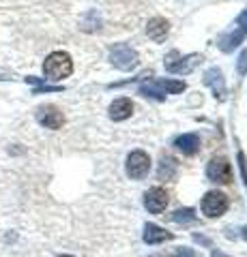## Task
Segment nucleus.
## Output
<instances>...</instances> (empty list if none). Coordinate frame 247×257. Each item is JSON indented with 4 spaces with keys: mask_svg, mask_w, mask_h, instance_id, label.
Returning a JSON list of instances; mask_svg holds the SVG:
<instances>
[{
    "mask_svg": "<svg viewBox=\"0 0 247 257\" xmlns=\"http://www.w3.org/2000/svg\"><path fill=\"white\" fill-rule=\"evenodd\" d=\"M43 73H45V79L60 82V79H65L73 73V60H71V56L67 52H52L43 62Z\"/></svg>",
    "mask_w": 247,
    "mask_h": 257,
    "instance_id": "1",
    "label": "nucleus"
},
{
    "mask_svg": "<svg viewBox=\"0 0 247 257\" xmlns=\"http://www.w3.org/2000/svg\"><path fill=\"white\" fill-rule=\"evenodd\" d=\"M110 62L121 71H133L138 67L140 58L133 47H129L127 43H116L114 47H110Z\"/></svg>",
    "mask_w": 247,
    "mask_h": 257,
    "instance_id": "2",
    "label": "nucleus"
},
{
    "mask_svg": "<svg viewBox=\"0 0 247 257\" xmlns=\"http://www.w3.org/2000/svg\"><path fill=\"white\" fill-rule=\"evenodd\" d=\"M150 170V159L144 150H133L129 157H127V176L133 180L144 178Z\"/></svg>",
    "mask_w": 247,
    "mask_h": 257,
    "instance_id": "3",
    "label": "nucleus"
},
{
    "mask_svg": "<svg viewBox=\"0 0 247 257\" xmlns=\"http://www.w3.org/2000/svg\"><path fill=\"white\" fill-rule=\"evenodd\" d=\"M206 176H209L211 182H219V184H228L232 180V167H230L228 159L224 157H215L209 161L206 165Z\"/></svg>",
    "mask_w": 247,
    "mask_h": 257,
    "instance_id": "4",
    "label": "nucleus"
},
{
    "mask_svg": "<svg viewBox=\"0 0 247 257\" xmlns=\"http://www.w3.org/2000/svg\"><path fill=\"white\" fill-rule=\"evenodd\" d=\"M228 210V197L219 191H209L202 197V212L209 216V219H215V216H221Z\"/></svg>",
    "mask_w": 247,
    "mask_h": 257,
    "instance_id": "5",
    "label": "nucleus"
},
{
    "mask_svg": "<svg viewBox=\"0 0 247 257\" xmlns=\"http://www.w3.org/2000/svg\"><path fill=\"white\" fill-rule=\"evenodd\" d=\"M37 122L45 126V128H60L62 124H65V116H62V111L58 107H54V105H43V107H39L37 109Z\"/></svg>",
    "mask_w": 247,
    "mask_h": 257,
    "instance_id": "6",
    "label": "nucleus"
},
{
    "mask_svg": "<svg viewBox=\"0 0 247 257\" xmlns=\"http://www.w3.org/2000/svg\"><path fill=\"white\" fill-rule=\"evenodd\" d=\"M196 62H198V56L196 54H191V56H179V52H172L168 58H166V71H170V73H189L191 69L196 67Z\"/></svg>",
    "mask_w": 247,
    "mask_h": 257,
    "instance_id": "7",
    "label": "nucleus"
},
{
    "mask_svg": "<svg viewBox=\"0 0 247 257\" xmlns=\"http://www.w3.org/2000/svg\"><path fill=\"white\" fill-rule=\"evenodd\" d=\"M166 206H168V193H166L163 189L153 187V189L146 191V195H144V208H146L148 212L159 214V212L166 210Z\"/></svg>",
    "mask_w": 247,
    "mask_h": 257,
    "instance_id": "8",
    "label": "nucleus"
},
{
    "mask_svg": "<svg viewBox=\"0 0 247 257\" xmlns=\"http://www.w3.org/2000/svg\"><path fill=\"white\" fill-rule=\"evenodd\" d=\"M202 82L213 90L215 99H219V101L226 99V79H224V73H221L217 67H211L209 71H206Z\"/></svg>",
    "mask_w": 247,
    "mask_h": 257,
    "instance_id": "9",
    "label": "nucleus"
},
{
    "mask_svg": "<svg viewBox=\"0 0 247 257\" xmlns=\"http://www.w3.org/2000/svg\"><path fill=\"white\" fill-rule=\"evenodd\" d=\"M168 32H170V24L166 22L163 18H153L148 22V26H146V35L153 39L155 43H161L166 37H168Z\"/></svg>",
    "mask_w": 247,
    "mask_h": 257,
    "instance_id": "10",
    "label": "nucleus"
},
{
    "mask_svg": "<svg viewBox=\"0 0 247 257\" xmlns=\"http://www.w3.org/2000/svg\"><path fill=\"white\" fill-rule=\"evenodd\" d=\"M142 238H144L146 244H159V242H166V240H172V234L170 231H166V229H161L155 223H146L144 225V236Z\"/></svg>",
    "mask_w": 247,
    "mask_h": 257,
    "instance_id": "11",
    "label": "nucleus"
},
{
    "mask_svg": "<svg viewBox=\"0 0 247 257\" xmlns=\"http://www.w3.org/2000/svg\"><path fill=\"white\" fill-rule=\"evenodd\" d=\"M245 35H247V28H236V30H232V32H228V35H224L219 39V50L221 52H232L234 47H238L243 43V39H245Z\"/></svg>",
    "mask_w": 247,
    "mask_h": 257,
    "instance_id": "12",
    "label": "nucleus"
},
{
    "mask_svg": "<svg viewBox=\"0 0 247 257\" xmlns=\"http://www.w3.org/2000/svg\"><path fill=\"white\" fill-rule=\"evenodd\" d=\"M174 146H177L183 155H196V152L200 150V138H198L196 133L179 135L177 142H174Z\"/></svg>",
    "mask_w": 247,
    "mask_h": 257,
    "instance_id": "13",
    "label": "nucleus"
},
{
    "mask_svg": "<svg viewBox=\"0 0 247 257\" xmlns=\"http://www.w3.org/2000/svg\"><path fill=\"white\" fill-rule=\"evenodd\" d=\"M131 111H133V103L123 96V99H116L112 105H110V118L116 120V122L118 120H127L131 116Z\"/></svg>",
    "mask_w": 247,
    "mask_h": 257,
    "instance_id": "14",
    "label": "nucleus"
},
{
    "mask_svg": "<svg viewBox=\"0 0 247 257\" xmlns=\"http://www.w3.org/2000/svg\"><path fill=\"white\" fill-rule=\"evenodd\" d=\"M79 28H82L84 32H97L101 28V15L95 11V9H91L82 18V22H79Z\"/></svg>",
    "mask_w": 247,
    "mask_h": 257,
    "instance_id": "15",
    "label": "nucleus"
},
{
    "mask_svg": "<svg viewBox=\"0 0 247 257\" xmlns=\"http://www.w3.org/2000/svg\"><path fill=\"white\" fill-rule=\"evenodd\" d=\"M177 161H174L172 157H163L161 159V165H159V178H166V180H170L174 178V174H177Z\"/></svg>",
    "mask_w": 247,
    "mask_h": 257,
    "instance_id": "16",
    "label": "nucleus"
},
{
    "mask_svg": "<svg viewBox=\"0 0 247 257\" xmlns=\"http://www.w3.org/2000/svg\"><path fill=\"white\" fill-rule=\"evenodd\" d=\"M157 84L166 94H179L185 90V82H179V79H157Z\"/></svg>",
    "mask_w": 247,
    "mask_h": 257,
    "instance_id": "17",
    "label": "nucleus"
},
{
    "mask_svg": "<svg viewBox=\"0 0 247 257\" xmlns=\"http://www.w3.org/2000/svg\"><path fill=\"white\" fill-rule=\"evenodd\" d=\"M140 94H144V96H150V99H166V92L159 88L157 82H150V84H142L140 86Z\"/></svg>",
    "mask_w": 247,
    "mask_h": 257,
    "instance_id": "18",
    "label": "nucleus"
},
{
    "mask_svg": "<svg viewBox=\"0 0 247 257\" xmlns=\"http://www.w3.org/2000/svg\"><path fill=\"white\" fill-rule=\"evenodd\" d=\"M172 221H177V223H191V221H196V214L191 208H185V210H177L172 214Z\"/></svg>",
    "mask_w": 247,
    "mask_h": 257,
    "instance_id": "19",
    "label": "nucleus"
},
{
    "mask_svg": "<svg viewBox=\"0 0 247 257\" xmlns=\"http://www.w3.org/2000/svg\"><path fill=\"white\" fill-rule=\"evenodd\" d=\"M236 69H238V73H247V50H243L241 56H238Z\"/></svg>",
    "mask_w": 247,
    "mask_h": 257,
    "instance_id": "20",
    "label": "nucleus"
},
{
    "mask_svg": "<svg viewBox=\"0 0 247 257\" xmlns=\"http://www.w3.org/2000/svg\"><path fill=\"white\" fill-rule=\"evenodd\" d=\"M58 90H62V86H39L35 90V94H39V92H58Z\"/></svg>",
    "mask_w": 247,
    "mask_h": 257,
    "instance_id": "21",
    "label": "nucleus"
},
{
    "mask_svg": "<svg viewBox=\"0 0 247 257\" xmlns=\"http://www.w3.org/2000/svg\"><path fill=\"white\" fill-rule=\"evenodd\" d=\"M238 163H241V172H243V180L247 184V163H245V155L243 152H238Z\"/></svg>",
    "mask_w": 247,
    "mask_h": 257,
    "instance_id": "22",
    "label": "nucleus"
},
{
    "mask_svg": "<svg viewBox=\"0 0 247 257\" xmlns=\"http://www.w3.org/2000/svg\"><path fill=\"white\" fill-rule=\"evenodd\" d=\"M236 24H238V28H247V9L236 18Z\"/></svg>",
    "mask_w": 247,
    "mask_h": 257,
    "instance_id": "23",
    "label": "nucleus"
},
{
    "mask_svg": "<svg viewBox=\"0 0 247 257\" xmlns=\"http://www.w3.org/2000/svg\"><path fill=\"white\" fill-rule=\"evenodd\" d=\"M213 257H226V255H224V253H219V251H215V253H213Z\"/></svg>",
    "mask_w": 247,
    "mask_h": 257,
    "instance_id": "24",
    "label": "nucleus"
},
{
    "mask_svg": "<svg viewBox=\"0 0 247 257\" xmlns=\"http://www.w3.org/2000/svg\"><path fill=\"white\" fill-rule=\"evenodd\" d=\"M58 257H73V255H58Z\"/></svg>",
    "mask_w": 247,
    "mask_h": 257,
    "instance_id": "25",
    "label": "nucleus"
}]
</instances>
